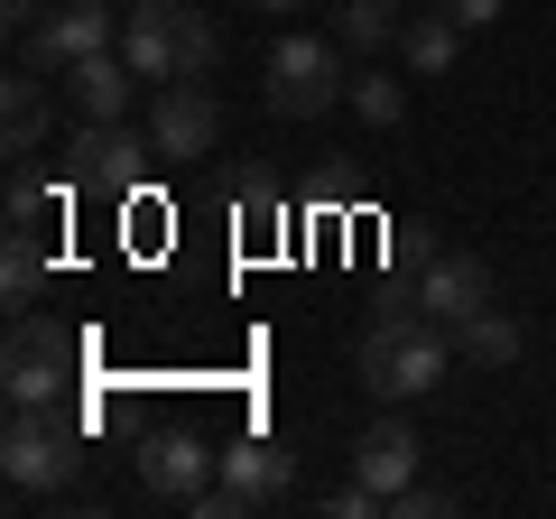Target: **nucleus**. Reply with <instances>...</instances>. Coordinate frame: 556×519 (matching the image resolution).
Listing matches in <instances>:
<instances>
[{"instance_id": "obj_1", "label": "nucleus", "mask_w": 556, "mask_h": 519, "mask_svg": "<svg viewBox=\"0 0 556 519\" xmlns=\"http://www.w3.org/2000/svg\"><path fill=\"white\" fill-rule=\"evenodd\" d=\"M455 325H437L427 306H390V316H371L362 325V343H353V371H362V390L371 400H427L445 371H455Z\"/></svg>"}, {"instance_id": "obj_2", "label": "nucleus", "mask_w": 556, "mask_h": 519, "mask_svg": "<svg viewBox=\"0 0 556 519\" xmlns=\"http://www.w3.org/2000/svg\"><path fill=\"white\" fill-rule=\"evenodd\" d=\"M260 75H269V112L278 121H316V112H334V102L353 93V75H343V38H306V28H278Z\"/></svg>"}, {"instance_id": "obj_3", "label": "nucleus", "mask_w": 556, "mask_h": 519, "mask_svg": "<svg viewBox=\"0 0 556 519\" xmlns=\"http://www.w3.org/2000/svg\"><path fill=\"white\" fill-rule=\"evenodd\" d=\"M84 371V334L56 316H20L10 325V353H0V390H10V408H56L65 390H75Z\"/></svg>"}, {"instance_id": "obj_4", "label": "nucleus", "mask_w": 556, "mask_h": 519, "mask_svg": "<svg viewBox=\"0 0 556 519\" xmlns=\"http://www.w3.org/2000/svg\"><path fill=\"white\" fill-rule=\"evenodd\" d=\"M75 427L56 418V408H10V436H0V473H10V492L38 501V492H65L75 482Z\"/></svg>"}, {"instance_id": "obj_5", "label": "nucleus", "mask_w": 556, "mask_h": 519, "mask_svg": "<svg viewBox=\"0 0 556 519\" xmlns=\"http://www.w3.org/2000/svg\"><path fill=\"white\" fill-rule=\"evenodd\" d=\"M139 159H159V140H139L130 121H84L75 140H65V167H56V177L75 186V195H121V204H130Z\"/></svg>"}, {"instance_id": "obj_6", "label": "nucleus", "mask_w": 556, "mask_h": 519, "mask_svg": "<svg viewBox=\"0 0 556 519\" xmlns=\"http://www.w3.org/2000/svg\"><path fill=\"white\" fill-rule=\"evenodd\" d=\"M121 47V0H47V20L28 28V65L38 75H65V65Z\"/></svg>"}, {"instance_id": "obj_7", "label": "nucleus", "mask_w": 556, "mask_h": 519, "mask_svg": "<svg viewBox=\"0 0 556 519\" xmlns=\"http://www.w3.org/2000/svg\"><path fill=\"white\" fill-rule=\"evenodd\" d=\"M149 140H159V159H167V167H195L204 149L223 140V102H214V84H195V75L159 84V112H149Z\"/></svg>"}, {"instance_id": "obj_8", "label": "nucleus", "mask_w": 556, "mask_h": 519, "mask_svg": "<svg viewBox=\"0 0 556 519\" xmlns=\"http://www.w3.org/2000/svg\"><path fill=\"white\" fill-rule=\"evenodd\" d=\"M214 473H223V445H204L195 427H167V436H149V455H139V482L159 501H195Z\"/></svg>"}, {"instance_id": "obj_9", "label": "nucleus", "mask_w": 556, "mask_h": 519, "mask_svg": "<svg viewBox=\"0 0 556 519\" xmlns=\"http://www.w3.org/2000/svg\"><path fill=\"white\" fill-rule=\"evenodd\" d=\"M417 306L437 325H464V316H482L492 306V269H482L473 251H437L427 269H417Z\"/></svg>"}, {"instance_id": "obj_10", "label": "nucleus", "mask_w": 556, "mask_h": 519, "mask_svg": "<svg viewBox=\"0 0 556 519\" xmlns=\"http://www.w3.org/2000/svg\"><path fill=\"white\" fill-rule=\"evenodd\" d=\"M417 455H427V445H417L408 418H371L353 436V482H371V492L390 501V492H408V482H417Z\"/></svg>"}, {"instance_id": "obj_11", "label": "nucleus", "mask_w": 556, "mask_h": 519, "mask_svg": "<svg viewBox=\"0 0 556 519\" xmlns=\"http://www.w3.org/2000/svg\"><path fill=\"white\" fill-rule=\"evenodd\" d=\"M130 56H121V47H102V56H84V65H65L56 75V93L75 102L84 121H130Z\"/></svg>"}, {"instance_id": "obj_12", "label": "nucleus", "mask_w": 556, "mask_h": 519, "mask_svg": "<svg viewBox=\"0 0 556 519\" xmlns=\"http://www.w3.org/2000/svg\"><path fill=\"white\" fill-rule=\"evenodd\" d=\"M121 56H130L139 84H177V28H167V0L121 10Z\"/></svg>"}, {"instance_id": "obj_13", "label": "nucleus", "mask_w": 556, "mask_h": 519, "mask_svg": "<svg viewBox=\"0 0 556 519\" xmlns=\"http://www.w3.org/2000/svg\"><path fill=\"white\" fill-rule=\"evenodd\" d=\"M288 473H298V455H288L278 436H241V445H223V482H232V492H251V510L288 492Z\"/></svg>"}, {"instance_id": "obj_14", "label": "nucleus", "mask_w": 556, "mask_h": 519, "mask_svg": "<svg viewBox=\"0 0 556 519\" xmlns=\"http://www.w3.org/2000/svg\"><path fill=\"white\" fill-rule=\"evenodd\" d=\"M519 316H501V306H482V316H464L455 325V362H473V371H510L519 362Z\"/></svg>"}, {"instance_id": "obj_15", "label": "nucleus", "mask_w": 556, "mask_h": 519, "mask_svg": "<svg viewBox=\"0 0 556 519\" xmlns=\"http://www.w3.org/2000/svg\"><path fill=\"white\" fill-rule=\"evenodd\" d=\"M399 56H408V75H417V84H437V75H455L464 28L445 20V10H427V20H408V28H399Z\"/></svg>"}, {"instance_id": "obj_16", "label": "nucleus", "mask_w": 556, "mask_h": 519, "mask_svg": "<svg viewBox=\"0 0 556 519\" xmlns=\"http://www.w3.org/2000/svg\"><path fill=\"white\" fill-rule=\"evenodd\" d=\"M0 121H10V159H28V149L47 140V84H38V65H20V75H10Z\"/></svg>"}, {"instance_id": "obj_17", "label": "nucleus", "mask_w": 556, "mask_h": 519, "mask_svg": "<svg viewBox=\"0 0 556 519\" xmlns=\"http://www.w3.org/2000/svg\"><path fill=\"white\" fill-rule=\"evenodd\" d=\"M167 28H177V75H214V65H223V28L214 20H204V10H186V0H167Z\"/></svg>"}, {"instance_id": "obj_18", "label": "nucleus", "mask_w": 556, "mask_h": 519, "mask_svg": "<svg viewBox=\"0 0 556 519\" xmlns=\"http://www.w3.org/2000/svg\"><path fill=\"white\" fill-rule=\"evenodd\" d=\"M399 28H408V20H399V0H334V38L343 47H390Z\"/></svg>"}, {"instance_id": "obj_19", "label": "nucleus", "mask_w": 556, "mask_h": 519, "mask_svg": "<svg viewBox=\"0 0 556 519\" xmlns=\"http://www.w3.org/2000/svg\"><path fill=\"white\" fill-rule=\"evenodd\" d=\"M38 288H47V241L38 232H10V251H0V298L28 306Z\"/></svg>"}, {"instance_id": "obj_20", "label": "nucleus", "mask_w": 556, "mask_h": 519, "mask_svg": "<svg viewBox=\"0 0 556 519\" xmlns=\"http://www.w3.org/2000/svg\"><path fill=\"white\" fill-rule=\"evenodd\" d=\"M353 121L362 130H399L408 121V84L399 75H353Z\"/></svg>"}, {"instance_id": "obj_21", "label": "nucleus", "mask_w": 556, "mask_h": 519, "mask_svg": "<svg viewBox=\"0 0 556 519\" xmlns=\"http://www.w3.org/2000/svg\"><path fill=\"white\" fill-rule=\"evenodd\" d=\"M56 195H75V186H65V177L47 186L38 167L20 159V167H10V232H38V223H47V204H56Z\"/></svg>"}, {"instance_id": "obj_22", "label": "nucleus", "mask_w": 556, "mask_h": 519, "mask_svg": "<svg viewBox=\"0 0 556 519\" xmlns=\"http://www.w3.org/2000/svg\"><path fill=\"white\" fill-rule=\"evenodd\" d=\"M232 204H241V232H288V195H278L269 177H241Z\"/></svg>"}, {"instance_id": "obj_23", "label": "nucleus", "mask_w": 556, "mask_h": 519, "mask_svg": "<svg viewBox=\"0 0 556 519\" xmlns=\"http://www.w3.org/2000/svg\"><path fill=\"white\" fill-rule=\"evenodd\" d=\"M390 510H399V519H445L455 501H445L437 482H408V492H390Z\"/></svg>"}, {"instance_id": "obj_24", "label": "nucleus", "mask_w": 556, "mask_h": 519, "mask_svg": "<svg viewBox=\"0 0 556 519\" xmlns=\"http://www.w3.org/2000/svg\"><path fill=\"white\" fill-rule=\"evenodd\" d=\"M437 10H445L455 28H492V20H501V0H437Z\"/></svg>"}, {"instance_id": "obj_25", "label": "nucleus", "mask_w": 556, "mask_h": 519, "mask_svg": "<svg viewBox=\"0 0 556 519\" xmlns=\"http://www.w3.org/2000/svg\"><path fill=\"white\" fill-rule=\"evenodd\" d=\"M0 20H10V28H20V38H28V28L47 20V0H0Z\"/></svg>"}, {"instance_id": "obj_26", "label": "nucleus", "mask_w": 556, "mask_h": 519, "mask_svg": "<svg viewBox=\"0 0 556 519\" xmlns=\"http://www.w3.org/2000/svg\"><path fill=\"white\" fill-rule=\"evenodd\" d=\"M251 10H306V0H251Z\"/></svg>"}, {"instance_id": "obj_27", "label": "nucleus", "mask_w": 556, "mask_h": 519, "mask_svg": "<svg viewBox=\"0 0 556 519\" xmlns=\"http://www.w3.org/2000/svg\"><path fill=\"white\" fill-rule=\"evenodd\" d=\"M121 10H149V0H121Z\"/></svg>"}]
</instances>
